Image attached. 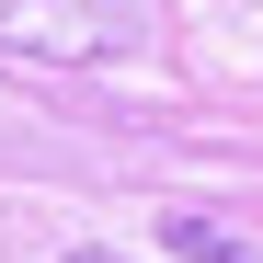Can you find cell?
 Returning <instances> with one entry per match:
<instances>
[{
  "label": "cell",
  "mask_w": 263,
  "mask_h": 263,
  "mask_svg": "<svg viewBox=\"0 0 263 263\" xmlns=\"http://www.w3.org/2000/svg\"><path fill=\"white\" fill-rule=\"evenodd\" d=\"M0 46L46 69H103L149 46V0H0Z\"/></svg>",
  "instance_id": "6da1fadb"
},
{
  "label": "cell",
  "mask_w": 263,
  "mask_h": 263,
  "mask_svg": "<svg viewBox=\"0 0 263 263\" xmlns=\"http://www.w3.org/2000/svg\"><path fill=\"white\" fill-rule=\"evenodd\" d=\"M160 240H172V252H183V263H252V252H240L229 229H217V217H172V229H160Z\"/></svg>",
  "instance_id": "7a4b0ae2"
},
{
  "label": "cell",
  "mask_w": 263,
  "mask_h": 263,
  "mask_svg": "<svg viewBox=\"0 0 263 263\" xmlns=\"http://www.w3.org/2000/svg\"><path fill=\"white\" fill-rule=\"evenodd\" d=\"M58 263H126V252H58Z\"/></svg>",
  "instance_id": "3957f363"
}]
</instances>
